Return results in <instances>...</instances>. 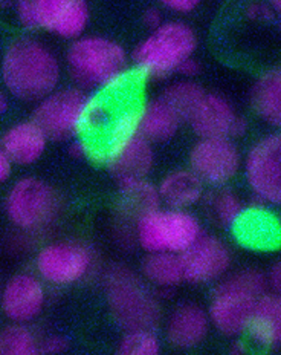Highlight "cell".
Returning a JSON list of instances; mask_svg holds the SVG:
<instances>
[{"label": "cell", "instance_id": "1", "mask_svg": "<svg viewBox=\"0 0 281 355\" xmlns=\"http://www.w3.org/2000/svg\"><path fill=\"white\" fill-rule=\"evenodd\" d=\"M2 77L14 97L42 101L55 91L60 80V64L43 43L21 37L6 49Z\"/></svg>", "mask_w": 281, "mask_h": 355}, {"label": "cell", "instance_id": "19", "mask_svg": "<svg viewBox=\"0 0 281 355\" xmlns=\"http://www.w3.org/2000/svg\"><path fill=\"white\" fill-rule=\"evenodd\" d=\"M248 332L258 346H281V295L264 293L257 300Z\"/></svg>", "mask_w": 281, "mask_h": 355}, {"label": "cell", "instance_id": "24", "mask_svg": "<svg viewBox=\"0 0 281 355\" xmlns=\"http://www.w3.org/2000/svg\"><path fill=\"white\" fill-rule=\"evenodd\" d=\"M123 195V211L135 220L140 214L158 209L161 204L158 187L145 178H124L118 181Z\"/></svg>", "mask_w": 281, "mask_h": 355}, {"label": "cell", "instance_id": "15", "mask_svg": "<svg viewBox=\"0 0 281 355\" xmlns=\"http://www.w3.org/2000/svg\"><path fill=\"white\" fill-rule=\"evenodd\" d=\"M3 314L14 323L34 320L44 306V288L33 275L14 276L0 293Z\"/></svg>", "mask_w": 281, "mask_h": 355}, {"label": "cell", "instance_id": "18", "mask_svg": "<svg viewBox=\"0 0 281 355\" xmlns=\"http://www.w3.org/2000/svg\"><path fill=\"white\" fill-rule=\"evenodd\" d=\"M48 137L35 121L14 124L2 137V149L14 164L31 166L46 150Z\"/></svg>", "mask_w": 281, "mask_h": 355}, {"label": "cell", "instance_id": "39", "mask_svg": "<svg viewBox=\"0 0 281 355\" xmlns=\"http://www.w3.org/2000/svg\"><path fill=\"white\" fill-rule=\"evenodd\" d=\"M246 352V346L243 345V342H234L231 346V354H245Z\"/></svg>", "mask_w": 281, "mask_h": 355}, {"label": "cell", "instance_id": "20", "mask_svg": "<svg viewBox=\"0 0 281 355\" xmlns=\"http://www.w3.org/2000/svg\"><path fill=\"white\" fill-rule=\"evenodd\" d=\"M181 121L179 114L161 97L147 101L138 112L140 135L152 144L170 141L179 130Z\"/></svg>", "mask_w": 281, "mask_h": 355}, {"label": "cell", "instance_id": "42", "mask_svg": "<svg viewBox=\"0 0 281 355\" xmlns=\"http://www.w3.org/2000/svg\"><path fill=\"white\" fill-rule=\"evenodd\" d=\"M278 224L281 225V216H280V219H278Z\"/></svg>", "mask_w": 281, "mask_h": 355}, {"label": "cell", "instance_id": "4", "mask_svg": "<svg viewBox=\"0 0 281 355\" xmlns=\"http://www.w3.org/2000/svg\"><path fill=\"white\" fill-rule=\"evenodd\" d=\"M102 284L110 313L123 328L132 331L158 327L162 317L159 299L136 272L114 265L106 271Z\"/></svg>", "mask_w": 281, "mask_h": 355}, {"label": "cell", "instance_id": "5", "mask_svg": "<svg viewBox=\"0 0 281 355\" xmlns=\"http://www.w3.org/2000/svg\"><path fill=\"white\" fill-rule=\"evenodd\" d=\"M268 279L257 270H242L224 279L212 293L210 322L225 336L248 331L257 300L266 293Z\"/></svg>", "mask_w": 281, "mask_h": 355}, {"label": "cell", "instance_id": "17", "mask_svg": "<svg viewBox=\"0 0 281 355\" xmlns=\"http://www.w3.org/2000/svg\"><path fill=\"white\" fill-rule=\"evenodd\" d=\"M235 116L237 114L225 97L206 94L188 121L201 139L229 138Z\"/></svg>", "mask_w": 281, "mask_h": 355}, {"label": "cell", "instance_id": "23", "mask_svg": "<svg viewBox=\"0 0 281 355\" xmlns=\"http://www.w3.org/2000/svg\"><path fill=\"white\" fill-rule=\"evenodd\" d=\"M144 280L162 291H170L183 282L181 254L149 253L140 265Z\"/></svg>", "mask_w": 281, "mask_h": 355}, {"label": "cell", "instance_id": "7", "mask_svg": "<svg viewBox=\"0 0 281 355\" xmlns=\"http://www.w3.org/2000/svg\"><path fill=\"white\" fill-rule=\"evenodd\" d=\"M136 109H125L114 116L107 129L106 149L100 153L116 181L145 178L154 166L152 143L140 135Z\"/></svg>", "mask_w": 281, "mask_h": 355}, {"label": "cell", "instance_id": "22", "mask_svg": "<svg viewBox=\"0 0 281 355\" xmlns=\"http://www.w3.org/2000/svg\"><path fill=\"white\" fill-rule=\"evenodd\" d=\"M251 105L263 121L281 129V68L257 80L251 91Z\"/></svg>", "mask_w": 281, "mask_h": 355}, {"label": "cell", "instance_id": "8", "mask_svg": "<svg viewBox=\"0 0 281 355\" xmlns=\"http://www.w3.org/2000/svg\"><path fill=\"white\" fill-rule=\"evenodd\" d=\"M202 234V225L194 214L170 207L140 214L135 227V239L147 253L182 254Z\"/></svg>", "mask_w": 281, "mask_h": 355}, {"label": "cell", "instance_id": "26", "mask_svg": "<svg viewBox=\"0 0 281 355\" xmlns=\"http://www.w3.org/2000/svg\"><path fill=\"white\" fill-rule=\"evenodd\" d=\"M208 214L216 224L221 227L235 225L245 213V204L231 190H221L211 193L206 201Z\"/></svg>", "mask_w": 281, "mask_h": 355}, {"label": "cell", "instance_id": "13", "mask_svg": "<svg viewBox=\"0 0 281 355\" xmlns=\"http://www.w3.org/2000/svg\"><path fill=\"white\" fill-rule=\"evenodd\" d=\"M242 155L231 138H205L190 152V168L211 186H224L239 173Z\"/></svg>", "mask_w": 281, "mask_h": 355}, {"label": "cell", "instance_id": "38", "mask_svg": "<svg viewBox=\"0 0 281 355\" xmlns=\"http://www.w3.org/2000/svg\"><path fill=\"white\" fill-rule=\"evenodd\" d=\"M246 132H248L246 118L237 115V116H235L234 123H233V128H231V133H229V138H240V137L245 135Z\"/></svg>", "mask_w": 281, "mask_h": 355}, {"label": "cell", "instance_id": "6", "mask_svg": "<svg viewBox=\"0 0 281 355\" xmlns=\"http://www.w3.org/2000/svg\"><path fill=\"white\" fill-rule=\"evenodd\" d=\"M196 46L193 28L183 21H165L138 44L132 60L144 78L162 80L177 72L182 62L193 57Z\"/></svg>", "mask_w": 281, "mask_h": 355}, {"label": "cell", "instance_id": "43", "mask_svg": "<svg viewBox=\"0 0 281 355\" xmlns=\"http://www.w3.org/2000/svg\"><path fill=\"white\" fill-rule=\"evenodd\" d=\"M280 28H281V24H280Z\"/></svg>", "mask_w": 281, "mask_h": 355}, {"label": "cell", "instance_id": "2", "mask_svg": "<svg viewBox=\"0 0 281 355\" xmlns=\"http://www.w3.org/2000/svg\"><path fill=\"white\" fill-rule=\"evenodd\" d=\"M105 103L81 87H69L43 98L34 112V121L48 139L68 141L87 130H100L107 124Z\"/></svg>", "mask_w": 281, "mask_h": 355}, {"label": "cell", "instance_id": "28", "mask_svg": "<svg viewBox=\"0 0 281 355\" xmlns=\"http://www.w3.org/2000/svg\"><path fill=\"white\" fill-rule=\"evenodd\" d=\"M251 211L254 216H245V213H243V216L239 219L242 241L254 247H266L268 242L273 239L277 241V225L264 218L263 210Z\"/></svg>", "mask_w": 281, "mask_h": 355}, {"label": "cell", "instance_id": "11", "mask_svg": "<svg viewBox=\"0 0 281 355\" xmlns=\"http://www.w3.org/2000/svg\"><path fill=\"white\" fill-rule=\"evenodd\" d=\"M245 176L253 195L266 204L281 205V133H271L251 147Z\"/></svg>", "mask_w": 281, "mask_h": 355}, {"label": "cell", "instance_id": "32", "mask_svg": "<svg viewBox=\"0 0 281 355\" xmlns=\"http://www.w3.org/2000/svg\"><path fill=\"white\" fill-rule=\"evenodd\" d=\"M162 5H164L167 10L173 11V12L188 14L197 8L199 2L197 0H164Z\"/></svg>", "mask_w": 281, "mask_h": 355}, {"label": "cell", "instance_id": "29", "mask_svg": "<svg viewBox=\"0 0 281 355\" xmlns=\"http://www.w3.org/2000/svg\"><path fill=\"white\" fill-rule=\"evenodd\" d=\"M118 352L123 355H158L161 342L153 329H132L123 337Z\"/></svg>", "mask_w": 281, "mask_h": 355}, {"label": "cell", "instance_id": "12", "mask_svg": "<svg viewBox=\"0 0 281 355\" xmlns=\"http://www.w3.org/2000/svg\"><path fill=\"white\" fill-rule=\"evenodd\" d=\"M92 266V250L77 241L49 243L37 256V271L54 285L80 282L91 272Z\"/></svg>", "mask_w": 281, "mask_h": 355}, {"label": "cell", "instance_id": "14", "mask_svg": "<svg viewBox=\"0 0 281 355\" xmlns=\"http://www.w3.org/2000/svg\"><path fill=\"white\" fill-rule=\"evenodd\" d=\"M183 280L190 284H211L221 279L231 266V253L224 241L202 234L181 254Z\"/></svg>", "mask_w": 281, "mask_h": 355}, {"label": "cell", "instance_id": "25", "mask_svg": "<svg viewBox=\"0 0 281 355\" xmlns=\"http://www.w3.org/2000/svg\"><path fill=\"white\" fill-rule=\"evenodd\" d=\"M205 95L206 92L201 85H197L191 80H182L167 86L165 91L162 92L161 98L168 106H172L179 114L182 120H190V116L193 115L197 106L201 105Z\"/></svg>", "mask_w": 281, "mask_h": 355}, {"label": "cell", "instance_id": "36", "mask_svg": "<svg viewBox=\"0 0 281 355\" xmlns=\"http://www.w3.org/2000/svg\"><path fill=\"white\" fill-rule=\"evenodd\" d=\"M268 284L271 285L273 293L281 295V261H278V262L271 268Z\"/></svg>", "mask_w": 281, "mask_h": 355}, {"label": "cell", "instance_id": "37", "mask_svg": "<svg viewBox=\"0 0 281 355\" xmlns=\"http://www.w3.org/2000/svg\"><path fill=\"white\" fill-rule=\"evenodd\" d=\"M11 168H12V161L10 159L8 155L5 153L2 147H0V184L8 180L11 175Z\"/></svg>", "mask_w": 281, "mask_h": 355}, {"label": "cell", "instance_id": "40", "mask_svg": "<svg viewBox=\"0 0 281 355\" xmlns=\"http://www.w3.org/2000/svg\"><path fill=\"white\" fill-rule=\"evenodd\" d=\"M6 109H8V97L0 91V114L6 112Z\"/></svg>", "mask_w": 281, "mask_h": 355}, {"label": "cell", "instance_id": "9", "mask_svg": "<svg viewBox=\"0 0 281 355\" xmlns=\"http://www.w3.org/2000/svg\"><path fill=\"white\" fill-rule=\"evenodd\" d=\"M5 209L19 230L37 233L54 224L62 210V199L49 184L24 178L10 190Z\"/></svg>", "mask_w": 281, "mask_h": 355}, {"label": "cell", "instance_id": "34", "mask_svg": "<svg viewBox=\"0 0 281 355\" xmlns=\"http://www.w3.org/2000/svg\"><path fill=\"white\" fill-rule=\"evenodd\" d=\"M69 155H71L72 158L84 159L87 157H91L92 149H91V146H89L86 141H81V139H78V141H73L69 146Z\"/></svg>", "mask_w": 281, "mask_h": 355}, {"label": "cell", "instance_id": "33", "mask_svg": "<svg viewBox=\"0 0 281 355\" xmlns=\"http://www.w3.org/2000/svg\"><path fill=\"white\" fill-rule=\"evenodd\" d=\"M143 20L147 28H150L152 31H154V29H158L159 26L164 25V20H162V12L159 8H154V6H152V8L147 10L144 12L143 16Z\"/></svg>", "mask_w": 281, "mask_h": 355}, {"label": "cell", "instance_id": "16", "mask_svg": "<svg viewBox=\"0 0 281 355\" xmlns=\"http://www.w3.org/2000/svg\"><path fill=\"white\" fill-rule=\"evenodd\" d=\"M210 315L194 303L177 306L167 322V340L177 349H191L208 336Z\"/></svg>", "mask_w": 281, "mask_h": 355}, {"label": "cell", "instance_id": "30", "mask_svg": "<svg viewBox=\"0 0 281 355\" xmlns=\"http://www.w3.org/2000/svg\"><path fill=\"white\" fill-rule=\"evenodd\" d=\"M69 342L63 336H49L40 342V352L43 354H63L68 351Z\"/></svg>", "mask_w": 281, "mask_h": 355}, {"label": "cell", "instance_id": "35", "mask_svg": "<svg viewBox=\"0 0 281 355\" xmlns=\"http://www.w3.org/2000/svg\"><path fill=\"white\" fill-rule=\"evenodd\" d=\"M177 72H179L181 76L187 77V78H193V77L197 76L199 72H201V64H199L193 57H190L185 62H182V64L179 66Z\"/></svg>", "mask_w": 281, "mask_h": 355}, {"label": "cell", "instance_id": "27", "mask_svg": "<svg viewBox=\"0 0 281 355\" xmlns=\"http://www.w3.org/2000/svg\"><path fill=\"white\" fill-rule=\"evenodd\" d=\"M40 342L25 324L16 323L0 331V355H35Z\"/></svg>", "mask_w": 281, "mask_h": 355}, {"label": "cell", "instance_id": "31", "mask_svg": "<svg viewBox=\"0 0 281 355\" xmlns=\"http://www.w3.org/2000/svg\"><path fill=\"white\" fill-rule=\"evenodd\" d=\"M275 16V11H273L272 6L269 5H262V3H253L246 8V17L254 21H269Z\"/></svg>", "mask_w": 281, "mask_h": 355}, {"label": "cell", "instance_id": "41", "mask_svg": "<svg viewBox=\"0 0 281 355\" xmlns=\"http://www.w3.org/2000/svg\"><path fill=\"white\" fill-rule=\"evenodd\" d=\"M272 8H273V11H275L278 16L281 17V0H275V2L272 3Z\"/></svg>", "mask_w": 281, "mask_h": 355}, {"label": "cell", "instance_id": "3", "mask_svg": "<svg viewBox=\"0 0 281 355\" xmlns=\"http://www.w3.org/2000/svg\"><path fill=\"white\" fill-rule=\"evenodd\" d=\"M72 78L81 89H120L130 73L129 55L106 37H80L68 51Z\"/></svg>", "mask_w": 281, "mask_h": 355}, {"label": "cell", "instance_id": "21", "mask_svg": "<svg viewBox=\"0 0 281 355\" xmlns=\"http://www.w3.org/2000/svg\"><path fill=\"white\" fill-rule=\"evenodd\" d=\"M161 202L170 209L187 210L201 202L203 198V182L193 170H174L161 181L159 187Z\"/></svg>", "mask_w": 281, "mask_h": 355}, {"label": "cell", "instance_id": "10", "mask_svg": "<svg viewBox=\"0 0 281 355\" xmlns=\"http://www.w3.org/2000/svg\"><path fill=\"white\" fill-rule=\"evenodd\" d=\"M17 16L28 29H44L63 39H80L91 12L84 0H24L17 5Z\"/></svg>", "mask_w": 281, "mask_h": 355}]
</instances>
